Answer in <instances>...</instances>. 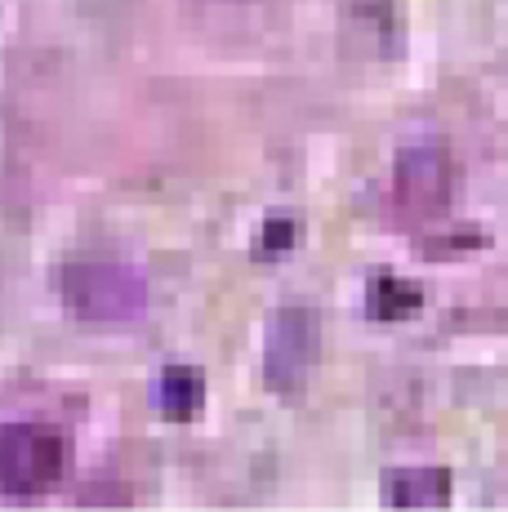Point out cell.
Returning a JSON list of instances; mask_svg holds the SVG:
<instances>
[{"mask_svg":"<svg viewBox=\"0 0 508 512\" xmlns=\"http://www.w3.org/2000/svg\"><path fill=\"white\" fill-rule=\"evenodd\" d=\"M63 303L85 321H130L148 308V277L125 259H76L58 277Z\"/></svg>","mask_w":508,"mask_h":512,"instance_id":"1","label":"cell"},{"mask_svg":"<svg viewBox=\"0 0 508 512\" xmlns=\"http://www.w3.org/2000/svg\"><path fill=\"white\" fill-rule=\"evenodd\" d=\"M455 192V161L442 143H406L393 161V201L406 219H437Z\"/></svg>","mask_w":508,"mask_h":512,"instance_id":"3","label":"cell"},{"mask_svg":"<svg viewBox=\"0 0 508 512\" xmlns=\"http://www.w3.org/2000/svg\"><path fill=\"white\" fill-rule=\"evenodd\" d=\"M161 401H165V410H170V415H192V410H197V401H201V379L188 366L165 370Z\"/></svg>","mask_w":508,"mask_h":512,"instance_id":"6","label":"cell"},{"mask_svg":"<svg viewBox=\"0 0 508 512\" xmlns=\"http://www.w3.org/2000/svg\"><path fill=\"white\" fill-rule=\"evenodd\" d=\"M67 446L54 423H0V495H41L63 477Z\"/></svg>","mask_w":508,"mask_h":512,"instance_id":"2","label":"cell"},{"mask_svg":"<svg viewBox=\"0 0 508 512\" xmlns=\"http://www.w3.org/2000/svg\"><path fill=\"white\" fill-rule=\"evenodd\" d=\"M317 317L308 308H281L268 326V348H263V370H268V383L281 392L299 388L308 379V370L317 366Z\"/></svg>","mask_w":508,"mask_h":512,"instance_id":"4","label":"cell"},{"mask_svg":"<svg viewBox=\"0 0 508 512\" xmlns=\"http://www.w3.org/2000/svg\"><path fill=\"white\" fill-rule=\"evenodd\" d=\"M388 504L397 508H446L451 499V477L442 468H402L388 477Z\"/></svg>","mask_w":508,"mask_h":512,"instance_id":"5","label":"cell"},{"mask_svg":"<svg viewBox=\"0 0 508 512\" xmlns=\"http://www.w3.org/2000/svg\"><path fill=\"white\" fill-rule=\"evenodd\" d=\"M370 308H375L379 317H402V312H415L419 308V285L415 281H397V277L375 281Z\"/></svg>","mask_w":508,"mask_h":512,"instance_id":"7","label":"cell"},{"mask_svg":"<svg viewBox=\"0 0 508 512\" xmlns=\"http://www.w3.org/2000/svg\"><path fill=\"white\" fill-rule=\"evenodd\" d=\"M286 241H295V223L272 219V228H268V245H286Z\"/></svg>","mask_w":508,"mask_h":512,"instance_id":"8","label":"cell"}]
</instances>
